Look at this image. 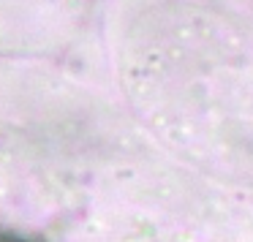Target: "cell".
I'll use <instances>...</instances> for the list:
<instances>
[{"label": "cell", "mask_w": 253, "mask_h": 242, "mask_svg": "<svg viewBox=\"0 0 253 242\" xmlns=\"http://www.w3.org/2000/svg\"><path fill=\"white\" fill-rule=\"evenodd\" d=\"M95 0H0V63H49L87 36Z\"/></svg>", "instance_id": "6da1fadb"}, {"label": "cell", "mask_w": 253, "mask_h": 242, "mask_svg": "<svg viewBox=\"0 0 253 242\" xmlns=\"http://www.w3.org/2000/svg\"><path fill=\"white\" fill-rule=\"evenodd\" d=\"M0 242H44V240H41V237L17 234V231H0Z\"/></svg>", "instance_id": "7a4b0ae2"}]
</instances>
